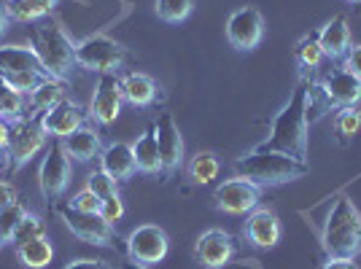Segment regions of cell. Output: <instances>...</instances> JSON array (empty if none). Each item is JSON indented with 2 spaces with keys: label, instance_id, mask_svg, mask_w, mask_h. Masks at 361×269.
I'll use <instances>...</instances> for the list:
<instances>
[{
  "label": "cell",
  "instance_id": "13",
  "mask_svg": "<svg viewBox=\"0 0 361 269\" xmlns=\"http://www.w3.org/2000/svg\"><path fill=\"white\" fill-rule=\"evenodd\" d=\"M90 116V111L84 105L71 103V100H62L60 105L49 108L44 113H38V127L46 137H54V140H65L68 134H73L75 130L84 127V121Z\"/></svg>",
  "mask_w": 361,
  "mask_h": 269
},
{
  "label": "cell",
  "instance_id": "19",
  "mask_svg": "<svg viewBox=\"0 0 361 269\" xmlns=\"http://www.w3.org/2000/svg\"><path fill=\"white\" fill-rule=\"evenodd\" d=\"M318 44H321V51L324 57L329 60H343L350 49V27H348L345 16H334L329 19L321 32H318Z\"/></svg>",
  "mask_w": 361,
  "mask_h": 269
},
{
  "label": "cell",
  "instance_id": "1",
  "mask_svg": "<svg viewBox=\"0 0 361 269\" xmlns=\"http://www.w3.org/2000/svg\"><path fill=\"white\" fill-rule=\"evenodd\" d=\"M307 87L310 81H300V87L291 92L288 103L281 108V113L272 119L270 137L264 143H259L256 151H275V154H286L300 162H307Z\"/></svg>",
  "mask_w": 361,
  "mask_h": 269
},
{
  "label": "cell",
  "instance_id": "23",
  "mask_svg": "<svg viewBox=\"0 0 361 269\" xmlns=\"http://www.w3.org/2000/svg\"><path fill=\"white\" fill-rule=\"evenodd\" d=\"M133 154H135V167L146 175H157L162 173V159H159V143H157V132L149 127L146 132L133 143Z\"/></svg>",
  "mask_w": 361,
  "mask_h": 269
},
{
  "label": "cell",
  "instance_id": "42",
  "mask_svg": "<svg viewBox=\"0 0 361 269\" xmlns=\"http://www.w3.org/2000/svg\"><path fill=\"white\" fill-rule=\"evenodd\" d=\"M8 137H11V121L0 119V149L3 151H6V146H8Z\"/></svg>",
  "mask_w": 361,
  "mask_h": 269
},
{
  "label": "cell",
  "instance_id": "41",
  "mask_svg": "<svg viewBox=\"0 0 361 269\" xmlns=\"http://www.w3.org/2000/svg\"><path fill=\"white\" fill-rule=\"evenodd\" d=\"M62 269H111L106 261H94V258H75V261H68Z\"/></svg>",
  "mask_w": 361,
  "mask_h": 269
},
{
  "label": "cell",
  "instance_id": "10",
  "mask_svg": "<svg viewBox=\"0 0 361 269\" xmlns=\"http://www.w3.org/2000/svg\"><path fill=\"white\" fill-rule=\"evenodd\" d=\"M213 199H216V208L226 215H245L259 205L262 186H256L254 180L243 178V175H235V178H226L224 183L216 186Z\"/></svg>",
  "mask_w": 361,
  "mask_h": 269
},
{
  "label": "cell",
  "instance_id": "46",
  "mask_svg": "<svg viewBox=\"0 0 361 269\" xmlns=\"http://www.w3.org/2000/svg\"><path fill=\"white\" fill-rule=\"evenodd\" d=\"M348 3H361V0H348Z\"/></svg>",
  "mask_w": 361,
  "mask_h": 269
},
{
  "label": "cell",
  "instance_id": "27",
  "mask_svg": "<svg viewBox=\"0 0 361 269\" xmlns=\"http://www.w3.org/2000/svg\"><path fill=\"white\" fill-rule=\"evenodd\" d=\"M25 108H27V100L19 89H14L8 81L0 78V119H25Z\"/></svg>",
  "mask_w": 361,
  "mask_h": 269
},
{
  "label": "cell",
  "instance_id": "21",
  "mask_svg": "<svg viewBox=\"0 0 361 269\" xmlns=\"http://www.w3.org/2000/svg\"><path fill=\"white\" fill-rule=\"evenodd\" d=\"M119 84H121L124 100H127L130 105H135V108H149V105H154L157 103V97H159V89H157L154 78L146 73L130 70V73L121 75Z\"/></svg>",
  "mask_w": 361,
  "mask_h": 269
},
{
  "label": "cell",
  "instance_id": "33",
  "mask_svg": "<svg viewBox=\"0 0 361 269\" xmlns=\"http://www.w3.org/2000/svg\"><path fill=\"white\" fill-rule=\"evenodd\" d=\"M334 130L340 137H353V134L361 130V111L356 105H348V108H340L337 116H334Z\"/></svg>",
  "mask_w": 361,
  "mask_h": 269
},
{
  "label": "cell",
  "instance_id": "5",
  "mask_svg": "<svg viewBox=\"0 0 361 269\" xmlns=\"http://www.w3.org/2000/svg\"><path fill=\"white\" fill-rule=\"evenodd\" d=\"M0 78L8 81L22 94H30L44 78H51L32 54L30 46H0Z\"/></svg>",
  "mask_w": 361,
  "mask_h": 269
},
{
  "label": "cell",
  "instance_id": "16",
  "mask_svg": "<svg viewBox=\"0 0 361 269\" xmlns=\"http://www.w3.org/2000/svg\"><path fill=\"white\" fill-rule=\"evenodd\" d=\"M154 132H157V143H159L162 173L173 175L183 165V134H180L173 113H159V119L154 124Z\"/></svg>",
  "mask_w": 361,
  "mask_h": 269
},
{
  "label": "cell",
  "instance_id": "22",
  "mask_svg": "<svg viewBox=\"0 0 361 269\" xmlns=\"http://www.w3.org/2000/svg\"><path fill=\"white\" fill-rule=\"evenodd\" d=\"M65 154L75 159V162H92L94 156H100L103 154V146H100V134L94 132L92 127H81V130H75L73 134H68L65 137Z\"/></svg>",
  "mask_w": 361,
  "mask_h": 269
},
{
  "label": "cell",
  "instance_id": "4",
  "mask_svg": "<svg viewBox=\"0 0 361 269\" xmlns=\"http://www.w3.org/2000/svg\"><path fill=\"white\" fill-rule=\"evenodd\" d=\"M27 44L32 54L46 68L51 78H65L75 65V44L68 38V32L54 22H41L30 25L27 30Z\"/></svg>",
  "mask_w": 361,
  "mask_h": 269
},
{
  "label": "cell",
  "instance_id": "11",
  "mask_svg": "<svg viewBox=\"0 0 361 269\" xmlns=\"http://www.w3.org/2000/svg\"><path fill=\"white\" fill-rule=\"evenodd\" d=\"M127 256L137 261V264H159L165 261L167 251H170V239H167V232L157 224H140L135 226L127 239Z\"/></svg>",
  "mask_w": 361,
  "mask_h": 269
},
{
  "label": "cell",
  "instance_id": "37",
  "mask_svg": "<svg viewBox=\"0 0 361 269\" xmlns=\"http://www.w3.org/2000/svg\"><path fill=\"white\" fill-rule=\"evenodd\" d=\"M68 205L75 210H81V213H100V199L92 194L90 189H84V192H78L75 196H71Z\"/></svg>",
  "mask_w": 361,
  "mask_h": 269
},
{
  "label": "cell",
  "instance_id": "43",
  "mask_svg": "<svg viewBox=\"0 0 361 269\" xmlns=\"http://www.w3.org/2000/svg\"><path fill=\"white\" fill-rule=\"evenodd\" d=\"M8 22L11 19H8V11H6V0H0V35L8 30Z\"/></svg>",
  "mask_w": 361,
  "mask_h": 269
},
{
  "label": "cell",
  "instance_id": "45",
  "mask_svg": "<svg viewBox=\"0 0 361 269\" xmlns=\"http://www.w3.org/2000/svg\"><path fill=\"white\" fill-rule=\"evenodd\" d=\"M3 170H6V162H3V159H0V175H3Z\"/></svg>",
  "mask_w": 361,
  "mask_h": 269
},
{
  "label": "cell",
  "instance_id": "32",
  "mask_svg": "<svg viewBox=\"0 0 361 269\" xmlns=\"http://www.w3.org/2000/svg\"><path fill=\"white\" fill-rule=\"evenodd\" d=\"M297 60L305 70L310 68H318L321 60H324V51H321V44H318V32H310L305 35L300 44H297Z\"/></svg>",
  "mask_w": 361,
  "mask_h": 269
},
{
  "label": "cell",
  "instance_id": "18",
  "mask_svg": "<svg viewBox=\"0 0 361 269\" xmlns=\"http://www.w3.org/2000/svg\"><path fill=\"white\" fill-rule=\"evenodd\" d=\"M324 92L329 97L331 108H348V105H359L361 100V81L356 75H350L345 68L331 70L329 78L324 81Z\"/></svg>",
  "mask_w": 361,
  "mask_h": 269
},
{
  "label": "cell",
  "instance_id": "31",
  "mask_svg": "<svg viewBox=\"0 0 361 269\" xmlns=\"http://www.w3.org/2000/svg\"><path fill=\"white\" fill-rule=\"evenodd\" d=\"M25 213H27V210L22 208V202H14L11 208L0 210V251H3L6 245H11L16 226L25 218Z\"/></svg>",
  "mask_w": 361,
  "mask_h": 269
},
{
  "label": "cell",
  "instance_id": "25",
  "mask_svg": "<svg viewBox=\"0 0 361 269\" xmlns=\"http://www.w3.org/2000/svg\"><path fill=\"white\" fill-rule=\"evenodd\" d=\"M62 100H65V84H62V78H44L30 92V108L38 111V113H44L49 108L60 105Z\"/></svg>",
  "mask_w": 361,
  "mask_h": 269
},
{
  "label": "cell",
  "instance_id": "29",
  "mask_svg": "<svg viewBox=\"0 0 361 269\" xmlns=\"http://www.w3.org/2000/svg\"><path fill=\"white\" fill-rule=\"evenodd\" d=\"M38 237H46V224L41 215H35V213H25V218L19 221L14 232V239H11V245L19 248V245H25V242H30V239H38Z\"/></svg>",
  "mask_w": 361,
  "mask_h": 269
},
{
  "label": "cell",
  "instance_id": "15",
  "mask_svg": "<svg viewBox=\"0 0 361 269\" xmlns=\"http://www.w3.org/2000/svg\"><path fill=\"white\" fill-rule=\"evenodd\" d=\"M238 251L235 237L224 229H208L195 242V258L208 269H221Z\"/></svg>",
  "mask_w": 361,
  "mask_h": 269
},
{
  "label": "cell",
  "instance_id": "35",
  "mask_svg": "<svg viewBox=\"0 0 361 269\" xmlns=\"http://www.w3.org/2000/svg\"><path fill=\"white\" fill-rule=\"evenodd\" d=\"M87 189L97 199H106L111 194H119V180L111 178L106 170H94V173H90V178H87Z\"/></svg>",
  "mask_w": 361,
  "mask_h": 269
},
{
  "label": "cell",
  "instance_id": "2",
  "mask_svg": "<svg viewBox=\"0 0 361 269\" xmlns=\"http://www.w3.org/2000/svg\"><path fill=\"white\" fill-rule=\"evenodd\" d=\"M310 173L307 162H300L286 154H275V151H248L245 156L238 159V175L254 180L256 186L267 189V186H283L291 180H300Z\"/></svg>",
  "mask_w": 361,
  "mask_h": 269
},
{
  "label": "cell",
  "instance_id": "12",
  "mask_svg": "<svg viewBox=\"0 0 361 269\" xmlns=\"http://www.w3.org/2000/svg\"><path fill=\"white\" fill-rule=\"evenodd\" d=\"M264 38V16L254 6H243L226 19V41L238 51H251Z\"/></svg>",
  "mask_w": 361,
  "mask_h": 269
},
{
  "label": "cell",
  "instance_id": "30",
  "mask_svg": "<svg viewBox=\"0 0 361 269\" xmlns=\"http://www.w3.org/2000/svg\"><path fill=\"white\" fill-rule=\"evenodd\" d=\"M154 8H157V16H159L162 22L178 25V22H183L186 16L192 14L195 0H157Z\"/></svg>",
  "mask_w": 361,
  "mask_h": 269
},
{
  "label": "cell",
  "instance_id": "39",
  "mask_svg": "<svg viewBox=\"0 0 361 269\" xmlns=\"http://www.w3.org/2000/svg\"><path fill=\"white\" fill-rule=\"evenodd\" d=\"M14 202H19V194H16V186L11 180H0V210L11 208Z\"/></svg>",
  "mask_w": 361,
  "mask_h": 269
},
{
  "label": "cell",
  "instance_id": "17",
  "mask_svg": "<svg viewBox=\"0 0 361 269\" xmlns=\"http://www.w3.org/2000/svg\"><path fill=\"white\" fill-rule=\"evenodd\" d=\"M243 232H245V239L256 248H275L281 242V234H283L278 215L267 208L251 210Z\"/></svg>",
  "mask_w": 361,
  "mask_h": 269
},
{
  "label": "cell",
  "instance_id": "8",
  "mask_svg": "<svg viewBox=\"0 0 361 269\" xmlns=\"http://www.w3.org/2000/svg\"><path fill=\"white\" fill-rule=\"evenodd\" d=\"M54 210L78 239H84L90 245H100V248L116 245V229L108 224L100 213H81V210L71 208L68 202H57Z\"/></svg>",
  "mask_w": 361,
  "mask_h": 269
},
{
  "label": "cell",
  "instance_id": "28",
  "mask_svg": "<svg viewBox=\"0 0 361 269\" xmlns=\"http://www.w3.org/2000/svg\"><path fill=\"white\" fill-rule=\"evenodd\" d=\"M219 170H221V165H219L216 154L200 151L195 159H192V165H189V178L195 180V183H200V186H208V183H213V180L219 178Z\"/></svg>",
  "mask_w": 361,
  "mask_h": 269
},
{
  "label": "cell",
  "instance_id": "14",
  "mask_svg": "<svg viewBox=\"0 0 361 269\" xmlns=\"http://www.w3.org/2000/svg\"><path fill=\"white\" fill-rule=\"evenodd\" d=\"M121 105H124V94H121L119 75L100 73L90 103V116L94 121H100V124H114V121L119 119Z\"/></svg>",
  "mask_w": 361,
  "mask_h": 269
},
{
  "label": "cell",
  "instance_id": "6",
  "mask_svg": "<svg viewBox=\"0 0 361 269\" xmlns=\"http://www.w3.org/2000/svg\"><path fill=\"white\" fill-rule=\"evenodd\" d=\"M46 149V134L38 127V119H16L11 121V137L6 146V167L8 173H19L25 165Z\"/></svg>",
  "mask_w": 361,
  "mask_h": 269
},
{
  "label": "cell",
  "instance_id": "38",
  "mask_svg": "<svg viewBox=\"0 0 361 269\" xmlns=\"http://www.w3.org/2000/svg\"><path fill=\"white\" fill-rule=\"evenodd\" d=\"M343 60H345V62H343V68H345L350 75H356V78L361 81V46H350Z\"/></svg>",
  "mask_w": 361,
  "mask_h": 269
},
{
  "label": "cell",
  "instance_id": "9",
  "mask_svg": "<svg viewBox=\"0 0 361 269\" xmlns=\"http://www.w3.org/2000/svg\"><path fill=\"white\" fill-rule=\"evenodd\" d=\"M68 183H71V156L65 154V146L60 140H51V146H46L44 162H41V170H38L41 194L51 205L54 199L62 196Z\"/></svg>",
  "mask_w": 361,
  "mask_h": 269
},
{
  "label": "cell",
  "instance_id": "44",
  "mask_svg": "<svg viewBox=\"0 0 361 269\" xmlns=\"http://www.w3.org/2000/svg\"><path fill=\"white\" fill-rule=\"evenodd\" d=\"M119 269H149V267H146V264H137V261H133V258H130V261H124Z\"/></svg>",
  "mask_w": 361,
  "mask_h": 269
},
{
  "label": "cell",
  "instance_id": "26",
  "mask_svg": "<svg viewBox=\"0 0 361 269\" xmlns=\"http://www.w3.org/2000/svg\"><path fill=\"white\" fill-rule=\"evenodd\" d=\"M16 256H19V261L27 269H44L51 264L54 248H51V242L46 237H38V239L25 242V245H19V248H16Z\"/></svg>",
  "mask_w": 361,
  "mask_h": 269
},
{
  "label": "cell",
  "instance_id": "24",
  "mask_svg": "<svg viewBox=\"0 0 361 269\" xmlns=\"http://www.w3.org/2000/svg\"><path fill=\"white\" fill-rule=\"evenodd\" d=\"M57 0H6L11 22H38L54 11Z\"/></svg>",
  "mask_w": 361,
  "mask_h": 269
},
{
  "label": "cell",
  "instance_id": "40",
  "mask_svg": "<svg viewBox=\"0 0 361 269\" xmlns=\"http://www.w3.org/2000/svg\"><path fill=\"white\" fill-rule=\"evenodd\" d=\"M321 269H359V264L353 258H345V256H329Z\"/></svg>",
  "mask_w": 361,
  "mask_h": 269
},
{
  "label": "cell",
  "instance_id": "34",
  "mask_svg": "<svg viewBox=\"0 0 361 269\" xmlns=\"http://www.w3.org/2000/svg\"><path fill=\"white\" fill-rule=\"evenodd\" d=\"M329 111H331V103L329 97H326V92H324V84H313L310 81V87H307V121L321 119Z\"/></svg>",
  "mask_w": 361,
  "mask_h": 269
},
{
  "label": "cell",
  "instance_id": "3",
  "mask_svg": "<svg viewBox=\"0 0 361 269\" xmlns=\"http://www.w3.org/2000/svg\"><path fill=\"white\" fill-rule=\"evenodd\" d=\"M321 239L329 256L356 258V254H361V210L353 205L350 196L340 194L334 199Z\"/></svg>",
  "mask_w": 361,
  "mask_h": 269
},
{
  "label": "cell",
  "instance_id": "20",
  "mask_svg": "<svg viewBox=\"0 0 361 269\" xmlns=\"http://www.w3.org/2000/svg\"><path fill=\"white\" fill-rule=\"evenodd\" d=\"M100 170H106L114 180L133 178L137 173L133 146H127V143H111L108 149H103V154H100Z\"/></svg>",
  "mask_w": 361,
  "mask_h": 269
},
{
  "label": "cell",
  "instance_id": "36",
  "mask_svg": "<svg viewBox=\"0 0 361 269\" xmlns=\"http://www.w3.org/2000/svg\"><path fill=\"white\" fill-rule=\"evenodd\" d=\"M100 215L106 218L111 226H116L124 218V202L119 194H111L106 199H100Z\"/></svg>",
  "mask_w": 361,
  "mask_h": 269
},
{
  "label": "cell",
  "instance_id": "7",
  "mask_svg": "<svg viewBox=\"0 0 361 269\" xmlns=\"http://www.w3.org/2000/svg\"><path fill=\"white\" fill-rule=\"evenodd\" d=\"M127 57L124 46L108 35H90L75 44V65L94 73H114Z\"/></svg>",
  "mask_w": 361,
  "mask_h": 269
}]
</instances>
